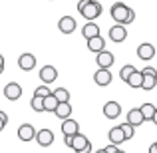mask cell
Listing matches in <instances>:
<instances>
[{
  "mask_svg": "<svg viewBox=\"0 0 157 153\" xmlns=\"http://www.w3.org/2000/svg\"><path fill=\"white\" fill-rule=\"evenodd\" d=\"M101 12H104L101 4L98 2V0H90V2L84 6V10H82L80 14L84 16V18L88 20V22H94L96 18H100V16H101Z\"/></svg>",
  "mask_w": 157,
  "mask_h": 153,
  "instance_id": "7a4b0ae2",
  "label": "cell"
},
{
  "mask_svg": "<svg viewBox=\"0 0 157 153\" xmlns=\"http://www.w3.org/2000/svg\"><path fill=\"white\" fill-rule=\"evenodd\" d=\"M40 80H42V84H52V82H56V78H58V70L54 68V66H44L42 70H40Z\"/></svg>",
  "mask_w": 157,
  "mask_h": 153,
  "instance_id": "7c38bea8",
  "label": "cell"
},
{
  "mask_svg": "<svg viewBox=\"0 0 157 153\" xmlns=\"http://www.w3.org/2000/svg\"><path fill=\"white\" fill-rule=\"evenodd\" d=\"M127 121H129L133 127H137V125H141V123L145 121V117L141 115L139 107H133V109H129V111H127Z\"/></svg>",
  "mask_w": 157,
  "mask_h": 153,
  "instance_id": "ffe728a7",
  "label": "cell"
},
{
  "mask_svg": "<svg viewBox=\"0 0 157 153\" xmlns=\"http://www.w3.org/2000/svg\"><path fill=\"white\" fill-rule=\"evenodd\" d=\"M76 18L74 16H62L60 20H58V28H60L62 34H72V32H76Z\"/></svg>",
  "mask_w": 157,
  "mask_h": 153,
  "instance_id": "8992f818",
  "label": "cell"
},
{
  "mask_svg": "<svg viewBox=\"0 0 157 153\" xmlns=\"http://www.w3.org/2000/svg\"><path fill=\"white\" fill-rule=\"evenodd\" d=\"M88 50L90 52H96V54L104 52L105 50V40L101 38V36H96V38L88 40Z\"/></svg>",
  "mask_w": 157,
  "mask_h": 153,
  "instance_id": "d6986e66",
  "label": "cell"
},
{
  "mask_svg": "<svg viewBox=\"0 0 157 153\" xmlns=\"http://www.w3.org/2000/svg\"><path fill=\"white\" fill-rule=\"evenodd\" d=\"M82 36H84L86 40H92V38H96V36H100V26H98L96 22H86L84 28H82Z\"/></svg>",
  "mask_w": 157,
  "mask_h": 153,
  "instance_id": "e0dca14e",
  "label": "cell"
},
{
  "mask_svg": "<svg viewBox=\"0 0 157 153\" xmlns=\"http://www.w3.org/2000/svg\"><path fill=\"white\" fill-rule=\"evenodd\" d=\"M52 94L60 103H68L70 101V92L66 88H56V90H52Z\"/></svg>",
  "mask_w": 157,
  "mask_h": 153,
  "instance_id": "603a6c76",
  "label": "cell"
},
{
  "mask_svg": "<svg viewBox=\"0 0 157 153\" xmlns=\"http://www.w3.org/2000/svg\"><path fill=\"white\" fill-rule=\"evenodd\" d=\"M151 121H153V123H155V125H157V109H155V113H153V117H151Z\"/></svg>",
  "mask_w": 157,
  "mask_h": 153,
  "instance_id": "8d00e7d4",
  "label": "cell"
},
{
  "mask_svg": "<svg viewBox=\"0 0 157 153\" xmlns=\"http://www.w3.org/2000/svg\"><path fill=\"white\" fill-rule=\"evenodd\" d=\"M133 72H135V66H131V64L123 66V68L119 70V78H121V82H125V84H127V80H129V76Z\"/></svg>",
  "mask_w": 157,
  "mask_h": 153,
  "instance_id": "484cf974",
  "label": "cell"
},
{
  "mask_svg": "<svg viewBox=\"0 0 157 153\" xmlns=\"http://www.w3.org/2000/svg\"><path fill=\"white\" fill-rule=\"evenodd\" d=\"M4 98L8 101H16L22 98V86L16 84V82H10V84L4 86Z\"/></svg>",
  "mask_w": 157,
  "mask_h": 153,
  "instance_id": "277c9868",
  "label": "cell"
},
{
  "mask_svg": "<svg viewBox=\"0 0 157 153\" xmlns=\"http://www.w3.org/2000/svg\"><path fill=\"white\" fill-rule=\"evenodd\" d=\"M94 82H96L100 88H105V86H109V84H111V72H109V70L100 68L96 74H94Z\"/></svg>",
  "mask_w": 157,
  "mask_h": 153,
  "instance_id": "4fadbf2b",
  "label": "cell"
},
{
  "mask_svg": "<svg viewBox=\"0 0 157 153\" xmlns=\"http://www.w3.org/2000/svg\"><path fill=\"white\" fill-rule=\"evenodd\" d=\"M104 115L107 119H117L119 115H121V105H119L117 101H105V105H104Z\"/></svg>",
  "mask_w": 157,
  "mask_h": 153,
  "instance_id": "30bf717a",
  "label": "cell"
},
{
  "mask_svg": "<svg viewBox=\"0 0 157 153\" xmlns=\"http://www.w3.org/2000/svg\"><path fill=\"white\" fill-rule=\"evenodd\" d=\"M50 94H52V90L48 88L46 84H42V86H38V88H36L34 96H38V98H46V96H50Z\"/></svg>",
  "mask_w": 157,
  "mask_h": 153,
  "instance_id": "f1b7e54d",
  "label": "cell"
},
{
  "mask_svg": "<svg viewBox=\"0 0 157 153\" xmlns=\"http://www.w3.org/2000/svg\"><path fill=\"white\" fill-rule=\"evenodd\" d=\"M107 36H109L111 42L121 44L123 40L127 38V30H125V26H121V24H115V26H111L109 30H107Z\"/></svg>",
  "mask_w": 157,
  "mask_h": 153,
  "instance_id": "5b68a950",
  "label": "cell"
},
{
  "mask_svg": "<svg viewBox=\"0 0 157 153\" xmlns=\"http://www.w3.org/2000/svg\"><path fill=\"white\" fill-rule=\"evenodd\" d=\"M94 153H105V149H98V151H94Z\"/></svg>",
  "mask_w": 157,
  "mask_h": 153,
  "instance_id": "74e56055",
  "label": "cell"
},
{
  "mask_svg": "<svg viewBox=\"0 0 157 153\" xmlns=\"http://www.w3.org/2000/svg\"><path fill=\"white\" fill-rule=\"evenodd\" d=\"M0 70H4V56L0 54Z\"/></svg>",
  "mask_w": 157,
  "mask_h": 153,
  "instance_id": "d590c367",
  "label": "cell"
},
{
  "mask_svg": "<svg viewBox=\"0 0 157 153\" xmlns=\"http://www.w3.org/2000/svg\"><path fill=\"white\" fill-rule=\"evenodd\" d=\"M88 2H90V0H80V2H78V12H82V10H84V6H86Z\"/></svg>",
  "mask_w": 157,
  "mask_h": 153,
  "instance_id": "1f68e13d",
  "label": "cell"
},
{
  "mask_svg": "<svg viewBox=\"0 0 157 153\" xmlns=\"http://www.w3.org/2000/svg\"><path fill=\"white\" fill-rule=\"evenodd\" d=\"M143 74V84H141V90H145V92H151V90L157 86V70L151 68V66H147V68L141 70Z\"/></svg>",
  "mask_w": 157,
  "mask_h": 153,
  "instance_id": "3957f363",
  "label": "cell"
},
{
  "mask_svg": "<svg viewBox=\"0 0 157 153\" xmlns=\"http://www.w3.org/2000/svg\"><path fill=\"white\" fill-rule=\"evenodd\" d=\"M54 115H56L58 119H62V121H64V119H68L70 115H72V105H70V101L68 103H58Z\"/></svg>",
  "mask_w": 157,
  "mask_h": 153,
  "instance_id": "44dd1931",
  "label": "cell"
},
{
  "mask_svg": "<svg viewBox=\"0 0 157 153\" xmlns=\"http://www.w3.org/2000/svg\"><path fill=\"white\" fill-rule=\"evenodd\" d=\"M133 20H135V12H133V10H129V16H127V22H125V26H127V24H131Z\"/></svg>",
  "mask_w": 157,
  "mask_h": 153,
  "instance_id": "4dcf8cb0",
  "label": "cell"
},
{
  "mask_svg": "<svg viewBox=\"0 0 157 153\" xmlns=\"http://www.w3.org/2000/svg\"><path fill=\"white\" fill-rule=\"evenodd\" d=\"M155 143H157V141H155Z\"/></svg>",
  "mask_w": 157,
  "mask_h": 153,
  "instance_id": "60d3db41",
  "label": "cell"
},
{
  "mask_svg": "<svg viewBox=\"0 0 157 153\" xmlns=\"http://www.w3.org/2000/svg\"><path fill=\"white\" fill-rule=\"evenodd\" d=\"M18 66H20V70H24V72H30V70H34L36 68V56L34 54H20V58H18Z\"/></svg>",
  "mask_w": 157,
  "mask_h": 153,
  "instance_id": "8fae6325",
  "label": "cell"
},
{
  "mask_svg": "<svg viewBox=\"0 0 157 153\" xmlns=\"http://www.w3.org/2000/svg\"><path fill=\"white\" fill-rule=\"evenodd\" d=\"M2 72H4V70H0V74H2Z\"/></svg>",
  "mask_w": 157,
  "mask_h": 153,
  "instance_id": "ab89813d",
  "label": "cell"
},
{
  "mask_svg": "<svg viewBox=\"0 0 157 153\" xmlns=\"http://www.w3.org/2000/svg\"><path fill=\"white\" fill-rule=\"evenodd\" d=\"M58 103H60V101L54 98V94L46 96V98H44V111H52V113H54V111H56V107H58Z\"/></svg>",
  "mask_w": 157,
  "mask_h": 153,
  "instance_id": "cb8c5ba5",
  "label": "cell"
},
{
  "mask_svg": "<svg viewBox=\"0 0 157 153\" xmlns=\"http://www.w3.org/2000/svg\"><path fill=\"white\" fill-rule=\"evenodd\" d=\"M30 107L36 111V113H42V111H44V98L34 96V98H32V101H30Z\"/></svg>",
  "mask_w": 157,
  "mask_h": 153,
  "instance_id": "4316f807",
  "label": "cell"
},
{
  "mask_svg": "<svg viewBox=\"0 0 157 153\" xmlns=\"http://www.w3.org/2000/svg\"><path fill=\"white\" fill-rule=\"evenodd\" d=\"M115 153H125V151H121V149H117V151H115Z\"/></svg>",
  "mask_w": 157,
  "mask_h": 153,
  "instance_id": "f35d334b",
  "label": "cell"
},
{
  "mask_svg": "<svg viewBox=\"0 0 157 153\" xmlns=\"http://www.w3.org/2000/svg\"><path fill=\"white\" fill-rule=\"evenodd\" d=\"M137 58L143 62H149L151 58H155V46L151 42H143L137 46Z\"/></svg>",
  "mask_w": 157,
  "mask_h": 153,
  "instance_id": "52a82bcc",
  "label": "cell"
},
{
  "mask_svg": "<svg viewBox=\"0 0 157 153\" xmlns=\"http://www.w3.org/2000/svg\"><path fill=\"white\" fill-rule=\"evenodd\" d=\"M119 127H121V129H123V133H125V139H131V137H133V133H135V127L131 125L129 121H123Z\"/></svg>",
  "mask_w": 157,
  "mask_h": 153,
  "instance_id": "83f0119b",
  "label": "cell"
},
{
  "mask_svg": "<svg viewBox=\"0 0 157 153\" xmlns=\"http://www.w3.org/2000/svg\"><path fill=\"white\" fill-rule=\"evenodd\" d=\"M155 109H157V107L153 105V103H143V105H139V111H141V115L145 119H151V117H153Z\"/></svg>",
  "mask_w": 157,
  "mask_h": 153,
  "instance_id": "d4e9b609",
  "label": "cell"
},
{
  "mask_svg": "<svg viewBox=\"0 0 157 153\" xmlns=\"http://www.w3.org/2000/svg\"><path fill=\"white\" fill-rule=\"evenodd\" d=\"M129 10H131V8L127 6V4H123V2H115L113 6H111L109 14H111V18H113V22H115V24H121V26H125L127 16H129Z\"/></svg>",
  "mask_w": 157,
  "mask_h": 153,
  "instance_id": "6da1fadb",
  "label": "cell"
},
{
  "mask_svg": "<svg viewBox=\"0 0 157 153\" xmlns=\"http://www.w3.org/2000/svg\"><path fill=\"white\" fill-rule=\"evenodd\" d=\"M104 149H105V153H115V151L119 149V147H117V145H113V143H109V145L104 147Z\"/></svg>",
  "mask_w": 157,
  "mask_h": 153,
  "instance_id": "f546056e",
  "label": "cell"
},
{
  "mask_svg": "<svg viewBox=\"0 0 157 153\" xmlns=\"http://www.w3.org/2000/svg\"><path fill=\"white\" fill-rule=\"evenodd\" d=\"M107 137H109V143H113V145H119V143L127 141V139H125V133H123V129L119 125L117 127H111L109 133H107Z\"/></svg>",
  "mask_w": 157,
  "mask_h": 153,
  "instance_id": "ac0fdd59",
  "label": "cell"
},
{
  "mask_svg": "<svg viewBox=\"0 0 157 153\" xmlns=\"http://www.w3.org/2000/svg\"><path fill=\"white\" fill-rule=\"evenodd\" d=\"M18 139L20 141H32V139H36V129L32 123H22V125L18 127Z\"/></svg>",
  "mask_w": 157,
  "mask_h": 153,
  "instance_id": "ba28073f",
  "label": "cell"
},
{
  "mask_svg": "<svg viewBox=\"0 0 157 153\" xmlns=\"http://www.w3.org/2000/svg\"><path fill=\"white\" fill-rule=\"evenodd\" d=\"M149 153H157V143H151L149 145Z\"/></svg>",
  "mask_w": 157,
  "mask_h": 153,
  "instance_id": "d6a6232c",
  "label": "cell"
},
{
  "mask_svg": "<svg viewBox=\"0 0 157 153\" xmlns=\"http://www.w3.org/2000/svg\"><path fill=\"white\" fill-rule=\"evenodd\" d=\"M141 84H143V74L139 72V70H135L129 76V80H127V86L133 88V90H141Z\"/></svg>",
  "mask_w": 157,
  "mask_h": 153,
  "instance_id": "7402d4cb",
  "label": "cell"
},
{
  "mask_svg": "<svg viewBox=\"0 0 157 153\" xmlns=\"http://www.w3.org/2000/svg\"><path fill=\"white\" fill-rule=\"evenodd\" d=\"M96 62H98V66H100V68H104V70H109L111 66H113L115 58H113V54H111V52L104 50V52H100V54H98Z\"/></svg>",
  "mask_w": 157,
  "mask_h": 153,
  "instance_id": "9a60e30c",
  "label": "cell"
},
{
  "mask_svg": "<svg viewBox=\"0 0 157 153\" xmlns=\"http://www.w3.org/2000/svg\"><path fill=\"white\" fill-rule=\"evenodd\" d=\"M6 123H8V121H4V119H2V117H0V131H2V129H4V127H6Z\"/></svg>",
  "mask_w": 157,
  "mask_h": 153,
  "instance_id": "836d02e7",
  "label": "cell"
},
{
  "mask_svg": "<svg viewBox=\"0 0 157 153\" xmlns=\"http://www.w3.org/2000/svg\"><path fill=\"white\" fill-rule=\"evenodd\" d=\"M36 141L40 147H50L54 143V131L52 129H40L36 131Z\"/></svg>",
  "mask_w": 157,
  "mask_h": 153,
  "instance_id": "9c48e42d",
  "label": "cell"
},
{
  "mask_svg": "<svg viewBox=\"0 0 157 153\" xmlns=\"http://www.w3.org/2000/svg\"><path fill=\"white\" fill-rule=\"evenodd\" d=\"M62 133H64V137H66V135L80 133V123H78L76 119H72V117L64 119V121H62Z\"/></svg>",
  "mask_w": 157,
  "mask_h": 153,
  "instance_id": "5bb4252c",
  "label": "cell"
},
{
  "mask_svg": "<svg viewBox=\"0 0 157 153\" xmlns=\"http://www.w3.org/2000/svg\"><path fill=\"white\" fill-rule=\"evenodd\" d=\"M80 153H92V143H90V145H88V147H86V149H84V151H80Z\"/></svg>",
  "mask_w": 157,
  "mask_h": 153,
  "instance_id": "e575fe53",
  "label": "cell"
},
{
  "mask_svg": "<svg viewBox=\"0 0 157 153\" xmlns=\"http://www.w3.org/2000/svg\"><path fill=\"white\" fill-rule=\"evenodd\" d=\"M88 145H90V139L86 137L84 133H76V135H74V139H72V147H70V149H74L76 153H80V151H84Z\"/></svg>",
  "mask_w": 157,
  "mask_h": 153,
  "instance_id": "2e32d148",
  "label": "cell"
}]
</instances>
